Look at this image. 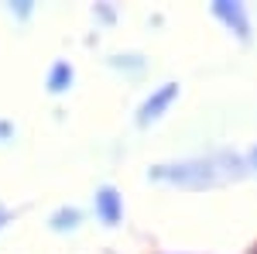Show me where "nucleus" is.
Listing matches in <instances>:
<instances>
[{"label":"nucleus","instance_id":"1","mask_svg":"<svg viewBox=\"0 0 257 254\" xmlns=\"http://www.w3.org/2000/svg\"><path fill=\"white\" fill-rule=\"evenodd\" d=\"M172 100H175V86L168 82V86L161 90L158 97H151L148 103H144V120H148V117H158V110H165V107H168Z\"/></svg>","mask_w":257,"mask_h":254},{"label":"nucleus","instance_id":"2","mask_svg":"<svg viewBox=\"0 0 257 254\" xmlns=\"http://www.w3.org/2000/svg\"><path fill=\"white\" fill-rule=\"evenodd\" d=\"M99 213H103L106 223H117L120 203H117V193H113V189H103V193H99Z\"/></svg>","mask_w":257,"mask_h":254},{"label":"nucleus","instance_id":"3","mask_svg":"<svg viewBox=\"0 0 257 254\" xmlns=\"http://www.w3.org/2000/svg\"><path fill=\"white\" fill-rule=\"evenodd\" d=\"M65 79H72V69H69V65H55V69H52V79H48V86L59 93V90H65Z\"/></svg>","mask_w":257,"mask_h":254},{"label":"nucleus","instance_id":"4","mask_svg":"<svg viewBox=\"0 0 257 254\" xmlns=\"http://www.w3.org/2000/svg\"><path fill=\"white\" fill-rule=\"evenodd\" d=\"M0 220H4V213H0Z\"/></svg>","mask_w":257,"mask_h":254}]
</instances>
